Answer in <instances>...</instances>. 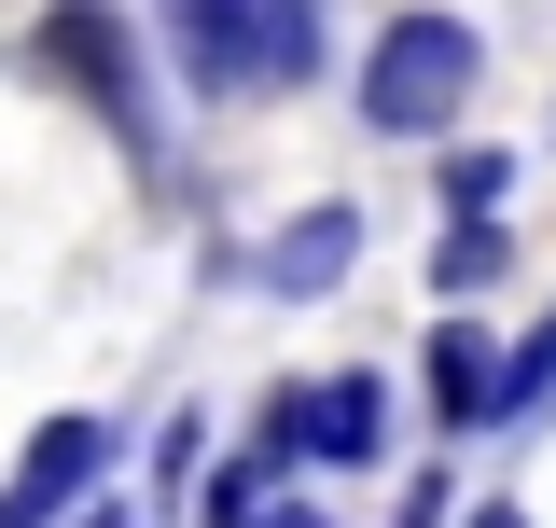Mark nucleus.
Segmentation results:
<instances>
[{"instance_id":"1","label":"nucleus","mask_w":556,"mask_h":528,"mask_svg":"<svg viewBox=\"0 0 556 528\" xmlns=\"http://www.w3.org/2000/svg\"><path fill=\"white\" fill-rule=\"evenodd\" d=\"M473 28L459 14H390L376 28V56H362V126H390V139H445L459 126V98H473Z\"/></svg>"},{"instance_id":"2","label":"nucleus","mask_w":556,"mask_h":528,"mask_svg":"<svg viewBox=\"0 0 556 528\" xmlns=\"http://www.w3.org/2000/svg\"><path fill=\"white\" fill-rule=\"evenodd\" d=\"M167 28H181V70H195L208 98L306 56V0H167Z\"/></svg>"},{"instance_id":"3","label":"nucleus","mask_w":556,"mask_h":528,"mask_svg":"<svg viewBox=\"0 0 556 528\" xmlns=\"http://www.w3.org/2000/svg\"><path fill=\"white\" fill-rule=\"evenodd\" d=\"M376 431H390V390L376 376H320V390L265 403V460H376Z\"/></svg>"},{"instance_id":"4","label":"nucleus","mask_w":556,"mask_h":528,"mask_svg":"<svg viewBox=\"0 0 556 528\" xmlns=\"http://www.w3.org/2000/svg\"><path fill=\"white\" fill-rule=\"evenodd\" d=\"M84 473H98V431H84V417H56V431L14 460V487H0V528H42L56 501H84Z\"/></svg>"},{"instance_id":"5","label":"nucleus","mask_w":556,"mask_h":528,"mask_svg":"<svg viewBox=\"0 0 556 528\" xmlns=\"http://www.w3.org/2000/svg\"><path fill=\"white\" fill-rule=\"evenodd\" d=\"M431 403H445V417H486V403H515V376L486 362V334H473V320H459V334H431Z\"/></svg>"},{"instance_id":"6","label":"nucleus","mask_w":556,"mask_h":528,"mask_svg":"<svg viewBox=\"0 0 556 528\" xmlns=\"http://www.w3.org/2000/svg\"><path fill=\"white\" fill-rule=\"evenodd\" d=\"M42 56L56 70H84V84H98V112H112V126H126L139 98H126V56H112V28H98V14H84V0H70L56 28H42Z\"/></svg>"},{"instance_id":"7","label":"nucleus","mask_w":556,"mask_h":528,"mask_svg":"<svg viewBox=\"0 0 556 528\" xmlns=\"http://www.w3.org/2000/svg\"><path fill=\"white\" fill-rule=\"evenodd\" d=\"M348 251H362V223H348V209H306V223H292V237L265 251V278H278V292H320Z\"/></svg>"},{"instance_id":"8","label":"nucleus","mask_w":556,"mask_h":528,"mask_svg":"<svg viewBox=\"0 0 556 528\" xmlns=\"http://www.w3.org/2000/svg\"><path fill=\"white\" fill-rule=\"evenodd\" d=\"M431 278H445V292H486V278H501V223H445V237H431Z\"/></svg>"},{"instance_id":"9","label":"nucleus","mask_w":556,"mask_h":528,"mask_svg":"<svg viewBox=\"0 0 556 528\" xmlns=\"http://www.w3.org/2000/svg\"><path fill=\"white\" fill-rule=\"evenodd\" d=\"M501 196V153H459V167H445V223H459V209H486Z\"/></svg>"},{"instance_id":"10","label":"nucleus","mask_w":556,"mask_h":528,"mask_svg":"<svg viewBox=\"0 0 556 528\" xmlns=\"http://www.w3.org/2000/svg\"><path fill=\"white\" fill-rule=\"evenodd\" d=\"M251 528H320V515H306V501H265V515H251Z\"/></svg>"},{"instance_id":"11","label":"nucleus","mask_w":556,"mask_h":528,"mask_svg":"<svg viewBox=\"0 0 556 528\" xmlns=\"http://www.w3.org/2000/svg\"><path fill=\"white\" fill-rule=\"evenodd\" d=\"M473 528H529V515H501V501H486V515H473Z\"/></svg>"},{"instance_id":"12","label":"nucleus","mask_w":556,"mask_h":528,"mask_svg":"<svg viewBox=\"0 0 556 528\" xmlns=\"http://www.w3.org/2000/svg\"><path fill=\"white\" fill-rule=\"evenodd\" d=\"M98 528H112V515H98Z\"/></svg>"}]
</instances>
